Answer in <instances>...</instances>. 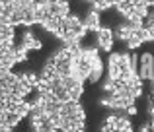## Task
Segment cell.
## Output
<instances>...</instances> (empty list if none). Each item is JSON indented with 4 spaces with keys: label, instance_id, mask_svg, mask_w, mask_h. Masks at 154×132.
I'll list each match as a JSON object with an SVG mask.
<instances>
[{
    "label": "cell",
    "instance_id": "obj_1",
    "mask_svg": "<svg viewBox=\"0 0 154 132\" xmlns=\"http://www.w3.org/2000/svg\"><path fill=\"white\" fill-rule=\"evenodd\" d=\"M137 74L143 82H150L154 78V54L144 53L139 57V66H137Z\"/></svg>",
    "mask_w": 154,
    "mask_h": 132
},
{
    "label": "cell",
    "instance_id": "obj_4",
    "mask_svg": "<svg viewBox=\"0 0 154 132\" xmlns=\"http://www.w3.org/2000/svg\"><path fill=\"white\" fill-rule=\"evenodd\" d=\"M84 22V27H86V31H98L100 27H102V18H100V12H96V10H90L86 14V18L82 19Z\"/></svg>",
    "mask_w": 154,
    "mask_h": 132
},
{
    "label": "cell",
    "instance_id": "obj_7",
    "mask_svg": "<svg viewBox=\"0 0 154 132\" xmlns=\"http://www.w3.org/2000/svg\"><path fill=\"white\" fill-rule=\"evenodd\" d=\"M102 132H117V115H109L102 122Z\"/></svg>",
    "mask_w": 154,
    "mask_h": 132
},
{
    "label": "cell",
    "instance_id": "obj_5",
    "mask_svg": "<svg viewBox=\"0 0 154 132\" xmlns=\"http://www.w3.org/2000/svg\"><path fill=\"white\" fill-rule=\"evenodd\" d=\"M102 74H103V62H102V57H98L94 60L92 72H90V76H88V82H92V84L100 82V80H102Z\"/></svg>",
    "mask_w": 154,
    "mask_h": 132
},
{
    "label": "cell",
    "instance_id": "obj_3",
    "mask_svg": "<svg viewBox=\"0 0 154 132\" xmlns=\"http://www.w3.org/2000/svg\"><path fill=\"white\" fill-rule=\"evenodd\" d=\"M43 47V43L39 41L37 37H35L31 31H26L23 33V37H22V43H20V47H18V51H22V53H29V51H39Z\"/></svg>",
    "mask_w": 154,
    "mask_h": 132
},
{
    "label": "cell",
    "instance_id": "obj_9",
    "mask_svg": "<svg viewBox=\"0 0 154 132\" xmlns=\"http://www.w3.org/2000/svg\"><path fill=\"white\" fill-rule=\"evenodd\" d=\"M125 111H127V115H131V117H133V115H137V107H135V105L127 107V109H125Z\"/></svg>",
    "mask_w": 154,
    "mask_h": 132
},
{
    "label": "cell",
    "instance_id": "obj_6",
    "mask_svg": "<svg viewBox=\"0 0 154 132\" xmlns=\"http://www.w3.org/2000/svg\"><path fill=\"white\" fill-rule=\"evenodd\" d=\"M117 132H133V125L127 115H117Z\"/></svg>",
    "mask_w": 154,
    "mask_h": 132
},
{
    "label": "cell",
    "instance_id": "obj_10",
    "mask_svg": "<svg viewBox=\"0 0 154 132\" xmlns=\"http://www.w3.org/2000/svg\"><path fill=\"white\" fill-rule=\"evenodd\" d=\"M150 91H152V95H154V78L150 80Z\"/></svg>",
    "mask_w": 154,
    "mask_h": 132
},
{
    "label": "cell",
    "instance_id": "obj_8",
    "mask_svg": "<svg viewBox=\"0 0 154 132\" xmlns=\"http://www.w3.org/2000/svg\"><path fill=\"white\" fill-rule=\"evenodd\" d=\"M139 132H152L150 122H144V125H140V126H139Z\"/></svg>",
    "mask_w": 154,
    "mask_h": 132
},
{
    "label": "cell",
    "instance_id": "obj_2",
    "mask_svg": "<svg viewBox=\"0 0 154 132\" xmlns=\"http://www.w3.org/2000/svg\"><path fill=\"white\" fill-rule=\"evenodd\" d=\"M113 43H115V35H113V31L109 29V27H100V29L96 31V47H98L100 51L111 53Z\"/></svg>",
    "mask_w": 154,
    "mask_h": 132
}]
</instances>
